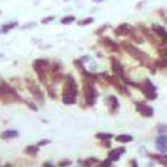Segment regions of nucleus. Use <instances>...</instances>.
<instances>
[{
    "label": "nucleus",
    "instance_id": "obj_9",
    "mask_svg": "<svg viewBox=\"0 0 167 167\" xmlns=\"http://www.w3.org/2000/svg\"><path fill=\"white\" fill-rule=\"evenodd\" d=\"M153 29H154V32L157 33V35H160L161 38H164L167 41V31L163 26H160V25H153Z\"/></svg>",
    "mask_w": 167,
    "mask_h": 167
},
{
    "label": "nucleus",
    "instance_id": "obj_28",
    "mask_svg": "<svg viewBox=\"0 0 167 167\" xmlns=\"http://www.w3.org/2000/svg\"><path fill=\"white\" fill-rule=\"evenodd\" d=\"M0 58H2V54H0Z\"/></svg>",
    "mask_w": 167,
    "mask_h": 167
},
{
    "label": "nucleus",
    "instance_id": "obj_14",
    "mask_svg": "<svg viewBox=\"0 0 167 167\" xmlns=\"http://www.w3.org/2000/svg\"><path fill=\"white\" fill-rule=\"evenodd\" d=\"M96 138L102 139V141H108V139L113 138V135H112V134H108V132H99V134H96Z\"/></svg>",
    "mask_w": 167,
    "mask_h": 167
},
{
    "label": "nucleus",
    "instance_id": "obj_3",
    "mask_svg": "<svg viewBox=\"0 0 167 167\" xmlns=\"http://www.w3.org/2000/svg\"><path fill=\"white\" fill-rule=\"evenodd\" d=\"M26 83H28L29 92H31V93H32V95L35 96V97H36V99H38L39 102H41V103H42V102H44V93H42V90L39 89L36 84H33L32 82H31V80H28Z\"/></svg>",
    "mask_w": 167,
    "mask_h": 167
},
{
    "label": "nucleus",
    "instance_id": "obj_20",
    "mask_svg": "<svg viewBox=\"0 0 167 167\" xmlns=\"http://www.w3.org/2000/svg\"><path fill=\"white\" fill-rule=\"evenodd\" d=\"M111 164H112V161L108 158V160H105V161L100 163V167H111Z\"/></svg>",
    "mask_w": 167,
    "mask_h": 167
},
{
    "label": "nucleus",
    "instance_id": "obj_22",
    "mask_svg": "<svg viewBox=\"0 0 167 167\" xmlns=\"http://www.w3.org/2000/svg\"><path fill=\"white\" fill-rule=\"evenodd\" d=\"M50 142H51L50 139H42V141H39L38 142V145L39 147H42V145H47V144H50Z\"/></svg>",
    "mask_w": 167,
    "mask_h": 167
},
{
    "label": "nucleus",
    "instance_id": "obj_2",
    "mask_svg": "<svg viewBox=\"0 0 167 167\" xmlns=\"http://www.w3.org/2000/svg\"><path fill=\"white\" fill-rule=\"evenodd\" d=\"M64 93L66 95H73L77 96V83L73 78L71 74L66 76V83H64Z\"/></svg>",
    "mask_w": 167,
    "mask_h": 167
},
{
    "label": "nucleus",
    "instance_id": "obj_18",
    "mask_svg": "<svg viewBox=\"0 0 167 167\" xmlns=\"http://www.w3.org/2000/svg\"><path fill=\"white\" fill-rule=\"evenodd\" d=\"M71 22H74V16H67L61 19V23H71Z\"/></svg>",
    "mask_w": 167,
    "mask_h": 167
},
{
    "label": "nucleus",
    "instance_id": "obj_25",
    "mask_svg": "<svg viewBox=\"0 0 167 167\" xmlns=\"http://www.w3.org/2000/svg\"><path fill=\"white\" fill-rule=\"evenodd\" d=\"M42 167H57V166L51 164V163H44V166H42Z\"/></svg>",
    "mask_w": 167,
    "mask_h": 167
},
{
    "label": "nucleus",
    "instance_id": "obj_10",
    "mask_svg": "<svg viewBox=\"0 0 167 167\" xmlns=\"http://www.w3.org/2000/svg\"><path fill=\"white\" fill-rule=\"evenodd\" d=\"M39 151V145H28L26 148H25V153L28 154V156H36Z\"/></svg>",
    "mask_w": 167,
    "mask_h": 167
},
{
    "label": "nucleus",
    "instance_id": "obj_13",
    "mask_svg": "<svg viewBox=\"0 0 167 167\" xmlns=\"http://www.w3.org/2000/svg\"><path fill=\"white\" fill-rule=\"evenodd\" d=\"M131 32V28H129V25H121L119 28L116 29V33L118 35H127V33Z\"/></svg>",
    "mask_w": 167,
    "mask_h": 167
},
{
    "label": "nucleus",
    "instance_id": "obj_19",
    "mask_svg": "<svg viewBox=\"0 0 167 167\" xmlns=\"http://www.w3.org/2000/svg\"><path fill=\"white\" fill-rule=\"evenodd\" d=\"M92 22H93V19H92V17H86L84 21H80L78 25H80V26H83V25H87V23H92Z\"/></svg>",
    "mask_w": 167,
    "mask_h": 167
},
{
    "label": "nucleus",
    "instance_id": "obj_27",
    "mask_svg": "<svg viewBox=\"0 0 167 167\" xmlns=\"http://www.w3.org/2000/svg\"><path fill=\"white\" fill-rule=\"evenodd\" d=\"M95 2H96V3H99V2H102V0H95Z\"/></svg>",
    "mask_w": 167,
    "mask_h": 167
},
{
    "label": "nucleus",
    "instance_id": "obj_7",
    "mask_svg": "<svg viewBox=\"0 0 167 167\" xmlns=\"http://www.w3.org/2000/svg\"><path fill=\"white\" fill-rule=\"evenodd\" d=\"M125 153V148H118V150H112L111 153H109V160L111 161H116V160H119V157H121V154H123Z\"/></svg>",
    "mask_w": 167,
    "mask_h": 167
},
{
    "label": "nucleus",
    "instance_id": "obj_26",
    "mask_svg": "<svg viewBox=\"0 0 167 167\" xmlns=\"http://www.w3.org/2000/svg\"><path fill=\"white\" fill-rule=\"evenodd\" d=\"M132 167H138V166H137V163H135V161H132Z\"/></svg>",
    "mask_w": 167,
    "mask_h": 167
},
{
    "label": "nucleus",
    "instance_id": "obj_23",
    "mask_svg": "<svg viewBox=\"0 0 167 167\" xmlns=\"http://www.w3.org/2000/svg\"><path fill=\"white\" fill-rule=\"evenodd\" d=\"M52 19H54L52 16H51V17H47V19H42V23H48V22H51Z\"/></svg>",
    "mask_w": 167,
    "mask_h": 167
},
{
    "label": "nucleus",
    "instance_id": "obj_17",
    "mask_svg": "<svg viewBox=\"0 0 167 167\" xmlns=\"http://www.w3.org/2000/svg\"><path fill=\"white\" fill-rule=\"evenodd\" d=\"M157 150L160 153H167V144H163V142H156Z\"/></svg>",
    "mask_w": 167,
    "mask_h": 167
},
{
    "label": "nucleus",
    "instance_id": "obj_24",
    "mask_svg": "<svg viewBox=\"0 0 167 167\" xmlns=\"http://www.w3.org/2000/svg\"><path fill=\"white\" fill-rule=\"evenodd\" d=\"M158 131H167V127L166 125H160V127H158Z\"/></svg>",
    "mask_w": 167,
    "mask_h": 167
},
{
    "label": "nucleus",
    "instance_id": "obj_21",
    "mask_svg": "<svg viewBox=\"0 0 167 167\" xmlns=\"http://www.w3.org/2000/svg\"><path fill=\"white\" fill-rule=\"evenodd\" d=\"M70 164H71V163L68 161V160H67V161L64 160V161H60V163H58V167H67V166H70Z\"/></svg>",
    "mask_w": 167,
    "mask_h": 167
},
{
    "label": "nucleus",
    "instance_id": "obj_12",
    "mask_svg": "<svg viewBox=\"0 0 167 167\" xmlns=\"http://www.w3.org/2000/svg\"><path fill=\"white\" fill-rule=\"evenodd\" d=\"M63 102H64L66 105H74V103H76V96L63 93Z\"/></svg>",
    "mask_w": 167,
    "mask_h": 167
},
{
    "label": "nucleus",
    "instance_id": "obj_11",
    "mask_svg": "<svg viewBox=\"0 0 167 167\" xmlns=\"http://www.w3.org/2000/svg\"><path fill=\"white\" fill-rule=\"evenodd\" d=\"M108 103H109V106H111V111H116L118 106H119V103H118V99L115 97V96H109L108 97Z\"/></svg>",
    "mask_w": 167,
    "mask_h": 167
},
{
    "label": "nucleus",
    "instance_id": "obj_15",
    "mask_svg": "<svg viewBox=\"0 0 167 167\" xmlns=\"http://www.w3.org/2000/svg\"><path fill=\"white\" fill-rule=\"evenodd\" d=\"M116 141H119V142H131V141H132V137H131V135H127V134H122V135L116 137Z\"/></svg>",
    "mask_w": 167,
    "mask_h": 167
},
{
    "label": "nucleus",
    "instance_id": "obj_1",
    "mask_svg": "<svg viewBox=\"0 0 167 167\" xmlns=\"http://www.w3.org/2000/svg\"><path fill=\"white\" fill-rule=\"evenodd\" d=\"M0 97H3V99L17 100L16 92L12 89V87L6 83V82H3V80H0Z\"/></svg>",
    "mask_w": 167,
    "mask_h": 167
},
{
    "label": "nucleus",
    "instance_id": "obj_6",
    "mask_svg": "<svg viewBox=\"0 0 167 167\" xmlns=\"http://www.w3.org/2000/svg\"><path fill=\"white\" fill-rule=\"evenodd\" d=\"M135 106H137V109H138L144 116H153V108L144 105V103H137Z\"/></svg>",
    "mask_w": 167,
    "mask_h": 167
},
{
    "label": "nucleus",
    "instance_id": "obj_16",
    "mask_svg": "<svg viewBox=\"0 0 167 167\" xmlns=\"http://www.w3.org/2000/svg\"><path fill=\"white\" fill-rule=\"evenodd\" d=\"M15 26H17V23H16V22L7 23V25H5V26H3V29H2V32H9V31H10V29H13Z\"/></svg>",
    "mask_w": 167,
    "mask_h": 167
},
{
    "label": "nucleus",
    "instance_id": "obj_4",
    "mask_svg": "<svg viewBox=\"0 0 167 167\" xmlns=\"http://www.w3.org/2000/svg\"><path fill=\"white\" fill-rule=\"evenodd\" d=\"M112 71L115 76L123 80V67L121 66V63H118L116 60H112Z\"/></svg>",
    "mask_w": 167,
    "mask_h": 167
},
{
    "label": "nucleus",
    "instance_id": "obj_5",
    "mask_svg": "<svg viewBox=\"0 0 167 167\" xmlns=\"http://www.w3.org/2000/svg\"><path fill=\"white\" fill-rule=\"evenodd\" d=\"M123 48L128 51V52H131V55L135 57V58H138V60H144L145 55L144 52H141L139 50H137V48H134V47H131V45H123Z\"/></svg>",
    "mask_w": 167,
    "mask_h": 167
},
{
    "label": "nucleus",
    "instance_id": "obj_8",
    "mask_svg": "<svg viewBox=\"0 0 167 167\" xmlns=\"http://www.w3.org/2000/svg\"><path fill=\"white\" fill-rule=\"evenodd\" d=\"M19 132H17L16 129H7V131H3L2 132V139H10V138H16Z\"/></svg>",
    "mask_w": 167,
    "mask_h": 167
}]
</instances>
